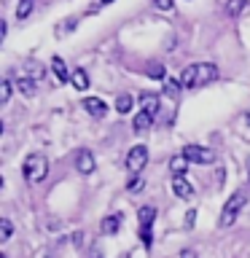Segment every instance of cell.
Masks as SVG:
<instances>
[{"label":"cell","mask_w":250,"mask_h":258,"mask_svg":"<svg viewBox=\"0 0 250 258\" xmlns=\"http://www.w3.org/2000/svg\"><path fill=\"white\" fill-rule=\"evenodd\" d=\"M218 78V64L213 62H199V64H189L180 76L183 89H197V86H207L210 81Z\"/></svg>","instance_id":"1"},{"label":"cell","mask_w":250,"mask_h":258,"mask_svg":"<svg viewBox=\"0 0 250 258\" xmlns=\"http://www.w3.org/2000/svg\"><path fill=\"white\" fill-rule=\"evenodd\" d=\"M22 175L27 183H43L46 175H48V159L43 153H30L27 159H24V167H22Z\"/></svg>","instance_id":"2"},{"label":"cell","mask_w":250,"mask_h":258,"mask_svg":"<svg viewBox=\"0 0 250 258\" xmlns=\"http://www.w3.org/2000/svg\"><path fill=\"white\" fill-rule=\"evenodd\" d=\"M245 202H247V194L245 191H237V194H231V197H229V202H226V205H223V210H221V221H218V223H221L223 226V229H229V226L234 223V221H237V215L242 213V207H245Z\"/></svg>","instance_id":"3"},{"label":"cell","mask_w":250,"mask_h":258,"mask_svg":"<svg viewBox=\"0 0 250 258\" xmlns=\"http://www.w3.org/2000/svg\"><path fill=\"white\" fill-rule=\"evenodd\" d=\"M145 164H148V148L145 145H135V148H129L127 153V169L129 175H140Z\"/></svg>","instance_id":"4"},{"label":"cell","mask_w":250,"mask_h":258,"mask_svg":"<svg viewBox=\"0 0 250 258\" xmlns=\"http://www.w3.org/2000/svg\"><path fill=\"white\" fill-rule=\"evenodd\" d=\"M183 156L189 161H194V164H213V161H215V151L205 148V145H185Z\"/></svg>","instance_id":"5"},{"label":"cell","mask_w":250,"mask_h":258,"mask_svg":"<svg viewBox=\"0 0 250 258\" xmlns=\"http://www.w3.org/2000/svg\"><path fill=\"white\" fill-rule=\"evenodd\" d=\"M81 108H84L89 116H94V118H102L105 113H108V105H105L100 97H86V100L81 102Z\"/></svg>","instance_id":"6"},{"label":"cell","mask_w":250,"mask_h":258,"mask_svg":"<svg viewBox=\"0 0 250 258\" xmlns=\"http://www.w3.org/2000/svg\"><path fill=\"white\" fill-rule=\"evenodd\" d=\"M94 156H92V151H78V156H76V169L81 175H92L94 172Z\"/></svg>","instance_id":"7"},{"label":"cell","mask_w":250,"mask_h":258,"mask_svg":"<svg viewBox=\"0 0 250 258\" xmlns=\"http://www.w3.org/2000/svg\"><path fill=\"white\" fill-rule=\"evenodd\" d=\"M51 70H54V76H56V81H59V84H68V81H73V76H70V70H68V64H65L62 56H51Z\"/></svg>","instance_id":"8"},{"label":"cell","mask_w":250,"mask_h":258,"mask_svg":"<svg viewBox=\"0 0 250 258\" xmlns=\"http://www.w3.org/2000/svg\"><path fill=\"white\" fill-rule=\"evenodd\" d=\"M172 191L177 199H191L194 197V185L185 177H172Z\"/></svg>","instance_id":"9"},{"label":"cell","mask_w":250,"mask_h":258,"mask_svg":"<svg viewBox=\"0 0 250 258\" xmlns=\"http://www.w3.org/2000/svg\"><path fill=\"white\" fill-rule=\"evenodd\" d=\"M185 169H189V159H185L183 153H177V156L169 159V172L175 177H185Z\"/></svg>","instance_id":"10"},{"label":"cell","mask_w":250,"mask_h":258,"mask_svg":"<svg viewBox=\"0 0 250 258\" xmlns=\"http://www.w3.org/2000/svg\"><path fill=\"white\" fill-rule=\"evenodd\" d=\"M140 105H143L145 113H151V116L156 118V113H159V94H151V92L140 94Z\"/></svg>","instance_id":"11"},{"label":"cell","mask_w":250,"mask_h":258,"mask_svg":"<svg viewBox=\"0 0 250 258\" xmlns=\"http://www.w3.org/2000/svg\"><path fill=\"white\" fill-rule=\"evenodd\" d=\"M132 124H135V132H148L151 124H153V116H151V113H145V110H140V113L135 116Z\"/></svg>","instance_id":"12"},{"label":"cell","mask_w":250,"mask_h":258,"mask_svg":"<svg viewBox=\"0 0 250 258\" xmlns=\"http://www.w3.org/2000/svg\"><path fill=\"white\" fill-rule=\"evenodd\" d=\"M180 89H183V84H180V78H164V97H169V100H175L177 94H180Z\"/></svg>","instance_id":"13"},{"label":"cell","mask_w":250,"mask_h":258,"mask_svg":"<svg viewBox=\"0 0 250 258\" xmlns=\"http://www.w3.org/2000/svg\"><path fill=\"white\" fill-rule=\"evenodd\" d=\"M137 221H140V226H151V229H153V221H156V207H151V205L140 207V213H137Z\"/></svg>","instance_id":"14"},{"label":"cell","mask_w":250,"mask_h":258,"mask_svg":"<svg viewBox=\"0 0 250 258\" xmlns=\"http://www.w3.org/2000/svg\"><path fill=\"white\" fill-rule=\"evenodd\" d=\"M73 89H78V92H86V89H89V76H86L84 68L73 73Z\"/></svg>","instance_id":"15"},{"label":"cell","mask_w":250,"mask_h":258,"mask_svg":"<svg viewBox=\"0 0 250 258\" xmlns=\"http://www.w3.org/2000/svg\"><path fill=\"white\" fill-rule=\"evenodd\" d=\"M132 108H135V97H132V94H118V100H116V110L127 116V113L132 110Z\"/></svg>","instance_id":"16"},{"label":"cell","mask_w":250,"mask_h":258,"mask_svg":"<svg viewBox=\"0 0 250 258\" xmlns=\"http://www.w3.org/2000/svg\"><path fill=\"white\" fill-rule=\"evenodd\" d=\"M118 226H121V215H108L102 221V231L108 234V237H113V234L118 231Z\"/></svg>","instance_id":"17"},{"label":"cell","mask_w":250,"mask_h":258,"mask_svg":"<svg viewBox=\"0 0 250 258\" xmlns=\"http://www.w3.org/2000/svg\"><path fill=\"white\" fill-rule=\"evenodd\" d=\"M245 8H247V0H229V3H226V14H229L231 19H237Z\"/></svg>","instance_id":"18"},{"label":"cell","mask_w":250,"mask_h":258,"mask_svg":"<svg viewBox=\"0 0 250 258\" xmlns=\"http://www.w3.org/2000/svg\"><path fill=\"white\" fill-rule=\"evenodd\" d=\"M16 89H19L24 97H32V94H35V81L27 78V76H22L19 81H16Z\"/></svg>","instance_id":"19"},{"label":"cell","mask_w":250,"mask_h":258,"mask_svg":"<svg viewBox=\"0 0 250 258\" xmlns=\"http://www.w3.org/2000/svg\"><path fill=\"white\" fill-rule=\"evenodd\" d=\"M30 11H32V0H19V6H16V19H27L30 16Z\"/></svg>","instance_id":"20"},{"label":"cell","mask_w":250,"mask_h":258,"mask_svg":"<svg viewBox=\"0 0 250 258\" xmlns=\"http://www.w3.org/2000/svg\"><path fill=\"white\" fill-rule=\"evenodd\" d=\"M140 242H143V247H153V229L151 226H140Z\"/></svg>","instance_id":"21"},{"label":"cell","mask_w":250,"mask_h":258,"mask_svg":"<svg viewBox=\"0 0 250 258\" xmlns=\"http://www.w3.org/2000/svg\"><path fill=\"white\" fill-rule=\"evenodd\" d=\"M145 76H148V78H164V64L151 62L148 68H145Z\"/></svg>","instance_id":"22"},{"label":"cell","mask_w":250,"mask_h":258,"mask_svg":"<svg viewBox=\"0 0 250 258\" xmlns=\"http://www.w3.org/2000/svg\"><path fill=\"white\" fill-rule=\"evenodd\" d=\"M11 231H14L11 221H8V218H3V221H0V242H8V239H11Z\"/></svg>","instance_id":"23"},{"label":"cell","mask_w":250,"mask_h":258,"mask_svg":"<svg viewBox=\"0 0 250 258\" xmlns=\"http://www.w3.org/2000/svg\"><path fill=\"white\" fill-rule=\"evenodd\" d=\"M11 89H14L11 81H3V84H0V102L3 105H8V100H11Z\"/></svg>","instance_id":"24"},{"label":"cell","mask_w":250,"mask_h":258,"mask_svg":"<svg viewBox=\"0 0 250 258\" xmlns=\"http://www.w3.org/2000/svg\"><path fill=\"white\" fill-rule=\"evenodd\" d=\"M127 191L129 194H137V191H143V180H140V175H132L127 180Z\"/></svg>","instance_id":"25"},{"label":"cell","mask_w":250,"mask_h":258,"mask_svg":"<svg viewBox=\"0 0 250 258\" xmlns=\"http://www.w3.org/2000/svg\"><path fill=\"white\" fill-rule=\"evenodd\" d=\"M153 6H156L159 11H169V8H172V0H153Z\"/></svg>","instance_id":"26"},{"label":"cell","mask_w":250,"mask_h":258,"mask_svg":"<svg viewBox=\"0 0 250 258\" xmlns=\"http://www.w3.org/2000/svg\"><path fill=\"white\" fill-rule=\"evenodd\" d=\"M197 223V210H189V213H185V226H194Z\"/></svg>","instance_id":"27"},{"label":"cell","mask_w":250,"mask_h":258,"mask_svg":"<svg viewBox=\"0 0 250 258\" xmlns=\"http://www.w3.org/2000/svg\"><path fill=\"white\" fill-rule=\"evenodd\" d=\"M180 258H199V255H197V250H189V247H185V250H180Z\"/></svg>","instance_id":"28"},{"label":"cell","mask_w":250,"mask_h":258,"mask_svg":"<svg viewBox=\"0 0 250 258\" xmlns=\"http://www.w3.org/2000/svg\"><path fill=\"white\" fill-rule=\"evenodd\" d=\"M81 237H84V234H81V231H78V234H73V245H76V247H81V242H84Z\"/></svg>","instance_id":"29"},{"label":"cell","mask_w":250,"mask_h":258,"mask_svg":"<svg viewBox=\"0 0 250 258\" xmlns=\"http://www.w3.org/2000/svg\"><path fill=\"white\" fill-rule=\"evenodd\" d=\"M92 258H102V253H100V250H94V253H92Z\"/></svg>","instance_id":"30"},{"label":"cell","mask_w":250,"mask_h":258,"mask_svg":"<svg viewBox=\"0 0 250 258\" xmlns=\"http://www.w3.org/2000/svg\"><path fill=\"white\" fill-rule=\"evenodd\" d=\"M100 3H102V6H108V3H113V0H100Z\"/></svg>","instance_id":"31"},{"label":"cell","mask_w":250,"mask_h":258,"mask_svg":"<svg viewBox=\"0 0 250 258\" xmlns=\"http://www.w3.org/2000/svg\"><path fill=\"white\" fill-rule=\"evenodd\" d=\"M247 177H250V161H247Z\"/></svg>","instance_id":"32"}]
</instances>
